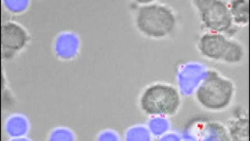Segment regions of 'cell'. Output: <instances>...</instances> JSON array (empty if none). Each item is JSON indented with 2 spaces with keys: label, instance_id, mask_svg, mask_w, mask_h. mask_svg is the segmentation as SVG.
Here are the masks:
<instances>
[{
  "label": "cell",
  "instance_id": "cell-1",
  "mask_svg": "<svg viewBox=\"0 0 250 141\" xmlns=\"http://www.w3.org/2000/svg\"><path fill=\"white\" fill-rule=\"evenodd\" d=\"M137 26L144 34L153 37H162L169 34L175 25L174 15L168 8L153 4L140 8Z\"/></svg>",
  "mask_w": 250,
  "mask_h": 141
},
{
  "label": "cell",
  "instance_id": "cell-2",
  "mask_svg": "<svg viewBox=\"0 0 250 141\" xmlns=\"http://www.w3.org/2000/svg\"><path fill=\"white\" fill-rule=\"evenodd\" d=\"M233 92L232 83L210 72L200 85L197 92L200 103L213 110L223 109L230 103Z\"/></svg>",
  "mask_w": 250,
  "mask_h": 141
},
{
  "label": "cell",
  "instance_id": "cell-3",
  "mask_svg": "<svg viewBox=\"0 0 250 141\" xmlns=\"http://www.w3.org/2000/svg\"><path fill=\"white\" fill-rule=\"evenodd\" d=\"M180 97L173 87L156 85L148 88L141 99L142 109L147 114L171 115L180 105Z\"/></svg>",
  "mask_w": 250,
  "mask_h": 141
},
{
  "label": "cell",
  "instance_id": "cell-4",
  "mask_svg": "<svg viewBox=\"0 0 250 141\" xmlns=\"http://www.w3.org/2000/svg\"><path fill=\"white\" fill-rule=\"evenodd\" d=\"M200 49L210 58L229 62H238L243 56L241 47L220 34H206L201 38Z\"/></svg>",
  "mask_w": 250,
  "mask_h": 141
},
{
  "label": "cell",
  "instance_id": "cell-5",
  "mask_svg": "<svg viewBox=\"0 0 250 141\" xmlns=\"http://www.w3.org/2000/svg\"><path fill=\"white\" fill-rule=\"evenodd\" d=\"M194 2L208 28L218 32L230 28L233 19L229 8L224 3L214 0H197Z\"/></svg>",
  "mask_w": 250,
  "mask_h": 141
},
{
  "label": "cell",
  "instance_id": "cell-6",
  "mask_svg": "<svg viewBox=\"0 0 250 141\" xmlns=\"http://www.w3.org/2000/svg\"><path fill=\"white\" fill-rule=\"evenodd\" d=\"M27 41V35L24 29L15 24H8L2 27V54L12 56L22 49Z\"/></svg>",
  "mask_w": 250,
  "mask_h": 141
},
{
  "label": "cell",
  "instance_id": "cell-7",
  "mask_svg": "<svg viewBox=\"0 0 250 141\" xmlns=\"http://www.w3.org/2000/svg\"><path fill=\"white\" fill-rule=\"evenodd\" d=\"M25 116L13 115L6 122V130L12 136H22L28 128V122Z\"/></svg>",
  "mask_w": 250,
  "mask_h": 141
},
{
  "label": "cell",
  "instance_id": "cell-8",
  "mask_svg": "<svg viewBox=\"0 0 250 141\" xmlns=\"http://www.w3.org/2000/svg\"><path fill=\"white\" fill-rule=\"evenodd\" d=\"M230 12L236 22L246 23L249 20V4L245 1H232Z\"/></svg>",
  "mask_w": 250,
  "mask_h": 141
},
{
  "label": "cell",
  "instance_id": "cell-9",
  "mask_svg": "<svg viewBox=\"0 0 250 141\" xmlns=\"http://www.w3.org/2000/svg\"><path fill=\"white\" fill-rule=\"evenodd\" d=\"M27 1H25L23 4H12L9 3V4H7L9 6L10 9H11L12 11L14 10L15 11H17L18 10H21L24 9L25 7L28 5V4H25Z\"/></svg>",
  "mask_w": 250,
  "mask_h": 141
}]
</instances>
